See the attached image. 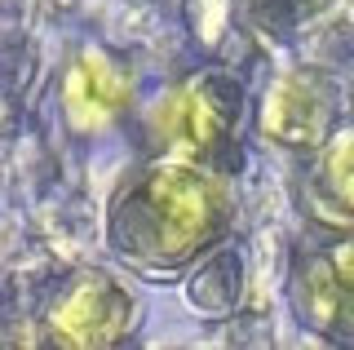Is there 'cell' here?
Here are the masks:
<instances>
[{
  "mask_svg": "<svg viewBox=\"0 0 354 350\" xmlns=\"http://www.w3.org/2000/svg\"><path fill=\"white\" fill-rule=\"evenodd\" d=\"M297 315L328 337H354V235L319 239L297 257Z\"/></svg>",
  "mask_w": 354,
  "mask_h": 350,
  "instance_id": "obj_2",
  "label": "cell"
},
{
  "mask_svg": "<svg viewBox=\"0 0 354 350\" xmlns=\"http://www.w3.org/2000/svg\"><path fill=\"white\" fill-rule=\"evenodd\" d=\"M230 226V191L199 160L164 156L133 169L106 204V244L120 266L173 279Z\"/></svg>",
  "mask_w": 354,
  "mask_h": 350,
  "instance_id": "obj_1",
  "label": "cell"
},
{
  "mask_svg": "<svg viewBox=\"0 0 354 350\" xmlns=\"http://www.w3.org/2000/svg\"><path fill=\"white\" fill-rule=\"evenodd\" d=\"M332 116H337V93L328 89V80L315 75H288L266 98V133L292 142V147H315L332 133Z\"/></svg>",
  "mask_w": 354,
  "mask_h": 350,
  "instance_id": "obj_6",
  "label": "cell"
},
{
  "mask_svg": "<svg viewBox=\"0 0 354 350\" xmlns=\"http://www.w3.org/2000/svg\"><path fill=\"white\" fill-rule=\"evenodd\" d=\"M319 191H324V209L332 217L354 222V129H341L328 142L324 164H319Z\"/></svg>",
  "mask_w": 354,
  "mask_h": 350,
  "instance_id": "obj_7",
  "label": "cell"
},
{
  "mask_svg": "<svg viewBox=\"0 0 354 350\" xmlns=\"http://www.w3.org/2000/svg\"><path fill=\"white\" fill-rule=\"evenodd\" d=\"M138 324V306L133 293L106 270H88L62 293V302L53 306V328L58 337L75 346H111L120 337L133 333Z\"/></svg>",
  "mask_w": 354,
  "mask_h": 350,
  "instance_id": "obj_3",
  "label": "cell"
},
{
  "mask_svg": "<svg viewBox=\"0 0 354 350\" xmlns=\"http://www.w3.org/2000/svg\"><path fill=\"white\" fill-rule=\"evenodd\" d=\"M221 133H226V111H221L217 93H208V80L169 93L155 111V138H160L164 156L199 160L217 147Z\"/></svg>",
  "mask_w": 354,
  "mask_h": 350,
  "instance_id": "obj_5",
  "label": "cell"
},
{
  "mask_svg": "<svg viewBox=\"0 0 354 350\" xmlns=\"http://www.w3.org/2000/svg\"><path fill=\"white\" fill-rule=\"evenodd\" d=\"M129 71L106 53H80L62 75V111L75 133H97L115 125V116L129 102Z\"/></svg>",
  "mask_w": 354,
  "mask_h": 350,
  "instance_id": "obj_4",
  "label": "cell"
}]
</instances>
